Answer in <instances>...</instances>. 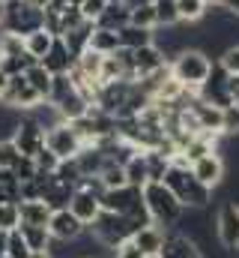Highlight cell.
I'll use <instances>...</instances> for the list:
<instances>
[{"label": "cell", "instance_id": "d6986e66", "mask_svg": "<svg viewBox=\"0 0 239 258\" xmlns=\"http://www.w3.org/2000/svg\"><path fill=\"white\" fill-rule=\"evenodd\" d=\"M123 171H126V183H129V186L144 189V186L150 183V171H147V156H144V150H138V153L123 165Z\"/></svg>", "mask_w": 239, "mask_h": 258}, {"label": "cell", "instance_id": "5b68a950", "mask_svg": "<svg viewBox=\"0 0 239 258\" xmlns=\"http://www.w3.org/2000/svg\"><path fill=\"white\" fill-rule=\"evenodd\" d=\"M45 147H48L57 159H72V156L81 153L84 141H81V135L75 132L72 123L60 120V123H54L51 129H45Z\"/></svg>", "mask_w": 239, "mask_h": 258}, {"label": "cell", "instance_id": "d6a6232c", "mask_svg": "<svg viewBox=\"0 0 239 258\" xmlns=\"http://www.w3.org/2000/svg\"><path fill=\"white\" fill-rule=\"evenodd\" d=\"M27 255H30V246L24 243L21 231H18V228L9 231V234H6V258H27Z\"/></svg>", "mask_w": 239, "mask_h": 258}, {"label": "cell", "instance_id": "e0dca14e", "mask_svg": "<svg viewBox=\"0 0 239 258\" xmlns=\"http://www.w3.org/2000/svg\"><path fill=\"white\" fill-rule=\"evenodd\" d=\"M48 216H51V210H48V204L42 198H36V201H18V219H21V225H48Z\"/></svg>", "mask_w": 239, "mask_h": 258}, {"label": "cell", "instance_id": "f546056e", "mask_svg": "<svg viewBox=\"0 0 239 258\" xmlns=\"http://www.w3.org/2000/svg\"><path fill=\"white\" fill-rule=\"evenodd\" d=\"M96 177H99V183H102L105 189H117V186H126V171H123V165L111 162V159L102 165V171H99Z\"/></svg>", "mask_w": 239, "mask_h": 258}, {"label": "cell", "instance_id": "6da1fadb", "mask_svg": "<svg viewBox=\"0 0 239 258\" xmlns=\"http://www.w3.org/2000/svg\"><path fill=\"white\" fill-rule=\"evenodd\" d=\"M162 183L177 195V201L185 210H203V207H209V201H212V189L203 186V183L191 174L188 165L171 162L168 171H165V177H162Z\"/></svg>", "mask_w": 239, "mask_h": 258}, {"label": "cell", "instance_id": "4dcf8cb0", "mask_svg": "<svg viewBox=\"0 0 239 258\" xmlns=\"http://www.w3.org/2000/svg\"><path fill=\"white\" fill-rule=\"evenodd\" d=\"M144 156H147V171H150V183H162V177H165V171H168L171 159H168V156H162L159 150H144Z\"/></svg>", "mask_w": 239, "mask_h": 258}, {"label": "cell", "instance_id": "83f0119b", "mask_svg": "<svg viewBox=\"0 0 239 258\" xmlns=\"http://www.w3.org/2000/svg\"><path fill=\"white\" fill-rule=\"evenodd\" d=\"M54 177H57L60 183L72 186V189H78V183L84 180V174H81V168H78L75 156H72V159H60V165L54 168Z\"/></svg>", "mask_w": 239, "mask_h": 258}, {"label": "cell", "instance_id": "7dc6e473", "mask_svg": "<svg viewBox=\"0 0 239 258\" xmlns=\"http://www.w3.org/2000/svg\"><path fill=\"white\" fill-rule=\"evenodd\" d=\"M203 3H221V0H203Z\"/></svg>", "mask_w": 239, "mask_h": 258}, {"label": "cell", "instance_id": "4fadbf2b", "mask_svg": "<svg viewBox=\"0 0 239 258\" xmlns=\"http://www.w3.org/2000/svg\"><path fill=\"white\" fill-rule=\"evenodd\" d=\"M48 234H51V240H75V237H81L84 234V225L69 213V207L66 210H54L51 216H48Z\"/></svg>", "mask_w": 239, "mask_h": 258}, {"label": "cell", "instance_id": "b9f144b4", "mask_svg": "<svg viewBox=\"0 0 239 258\" xmlns=\"http://www.w3.org/2000/svg\"><path fill=\"white\" fill-rule=\"evenodd\" d=\"M27 258H51V252L48 249H36V252H30Z\"/></svg>", "mask_w": 239, "mask_h": 258}, {"label": "cell", "instance_id": "44dd1931", "mask_svg": "<svg viewBox=\"0 0 239 258\" xmlns=\"http://www.w3.org/2000/svg\"><path fill=\"white\" fill-rule=\"evenodd\" d=\"M117 39H120V48L135 51V48H144V45H150V42H153V30H144V27L126 24V27H120V30H117Z\"/></svg>", "mask_w": 239, "mask_h": 258}, {"label": "cell", "instance_id": "30bf717a", "mask_svg": "<svg viewBox=\"0 0 239 258\" xmlns=\"http://www.w3.org/2000/svg\"><path fill=\"white\" fill-rule=\"evenodd\" d=\"M215 240L224 249H236L239 243V204L224 201L215 213Z\"/></svg>", "mask_w": 239, "mask_h": 258}, {"label": "cell", "instance_id": "836d02e7", "mask_svg": "<svg viewBox=\"0 0 239 258\" xmlns=\"http://www.w3.org/2000/svg\"><path fill=\"white\" fill-rule=\"evenodd\" d=\"M9 171H12V177H15L18 183H24V180H33V177H36V162H33L30 156H21Z\"/></svg>", "mask_w": 239, "mask_h": 258}, {"label": "cell", "instance_id": "3957f363", "mask_svg": "<svg viewBox=\"0 0 239 258\" xmlns=\"http://www.w3.org/2000/svg\"><path fill=\"white\" fill-rule=\"evenodd\" d=\"M171 75L177 78L182 87H191V90H200L203 81L209 78L212 72V60L200 51V48H182L177 57H171Z\"/></svg>", "mask_w": 239, "mask_h": 258}, {"label": "cell", "instance_id": "8fae6325", "mask_svg": "<svg viewBox=\"0 0 239 258\" xmlns=\"http://www.w3.org/2000/svg\"><path fill=\"white\" fill-rule=\"evenodd\" d=\"M69 213H72L84 228H90V225L96 222V216L102 213L99 195L90 192V189H75V192H72V201H69Z\"/></svg>", "mask_w": 239, "mask_h": 258}, {"label": "cell", "instance_id": "8992f818", "mask_svg": "<svg viewBox=\"0 0 239 258\" xmlns=\"http://www.w3.org/2000/svg\"><path fill=\"white\" fill-rule=\"evenodd\" d=\"M42 99H39V93L27 84V78L24 75H9V84H6V90L0 93V105H6V108H12V111H18V114H27L33 105H39Z\"/></svg>", "mask_w": 239, "mask_h": 258}, {"label": "cell", "instance_id": "d4e9b609", "mask_svg": "<svg viewBox=\"0 0 239 258\" xmlns=\"http://www.w3.org/2000/svg\"><path fill=\"white\" fill-rule=\"evenodd\" d=\"M90 48L96 54H114L120 48V39H117V30H105V27H96L93 36H90Z\"/></svg>", "mask_w": 239, "mask_h": 258}, {"label": "cell", "instance_id": "c3c4849f", "mask_svg": "<svg viewBox=\"0 0 239 258\" xmlns=\"http://www.w3.org/2000/svg\"><path fill=\"white\" fill-rule=\"evenodd\" d=\"M0 201H6V195H3V189H0Z\"/></svg>", "mask_w": 239, "mask_h": 258}, {"label": "cell", "instance_id": "60d3db41", "mask_svg": "<svg viewBox=\"0 0 239 258\" xmlns=\"http://www.w3.org/2000/svg\"><path fill=\"white\" fill-rule=\"evenodd\" d=\"M221 6H224V9H230L233 15H239V0H221Z\"/></svg>", "mask_w": 239, "mask_h": 258}, {"label": "cell", "instance_id": "277c9868", "mask_svg": "<svg viewBox=\"0 0 239 258\" xmlns=\"http://www.w3.org/2000/svg\"><path fill=\"white\" fill-rule=\"evenodd\" d=\"M42 24H45V9H39L27 0H6V15H3L0 30L27 36L33 30H42Z\"/></svg>", "mask_w": 239, "mask_h": 258}, {"label": "cell", "instance_id": "7402d4cb", "mask_svg": "<svg viewBox=\"0 0 239 258\" xmlns=\"http://www.w3.org/2000/svg\"><path fill=\"white\" fill-rule=\"evenodd\" d=\"M51 42H54V36H51L45 27H42V30H33V33H27V36H24V51H27V54H30V57L39 63V60L48 54Z\"/></svg>", "mask_w": 239, "mask_h": 258}, {"label": "cell", "instance_id": "1f68e13d", "mask_svg": "<svg viewBox=\"0 0 239 258\" xmlns=\"http://www.w3.org/2000/svg\"><path fill=\"white\" fill-rule=\"evenodd\" d=\"M18 225H21L18 204L15 201H0V231H15Z\"/></svg>", "mask_w": 239, "mask_h": 258}, {"label": "cell", "instance_id": "7c38bea8", "mask_svg": "<svg viewBox=\"0 0 239 258\" xmlns=\"http://www.w3.org/2000/svg\"><path fill=\"white\" fill-rule=\"evenodd\" d=\"M165 240H168V231L156 222H150V225H144L132 234V243L144 252V258H159L162 249H165Z\"/></svg>", "mask_w": 239, "mask_h": 258}, {"label": "cell", "instance_id": "f1b7e54d", "mask_svg": "<svg viewBox=\"0 0 239 258\" xmlns=\"http://www.w3.org/2000/svg\"><path fill=\"white\" fill-rule=\"evenodd\" d=\"M153 9H156V27H174V24H179L177 0H153Z\"/></svg>", "mask_w": 239, "mask_h": 258}, {"label": "cell", "instance_id": "bcb514c9", "mask_svg": "<svg viewBox=\"0 0 239 258\" xmlns=\"http://www.w3.org/2000/svg\"><path fill=\"white\" fill-rule=\"evenodd\" d=\"M66 3H69V6H81V0H66Z\"/></svg>", "mask_w": 239, "mask_h": 258}, {"label": "cell", "instance_id": "ab89813d", "mask_svg": "<svg viewBox=\"0 0 239 258\" xmlns=\"http://www.w3.org/2000/svg\"><path fill=\"white\" fill-rule=\"evenodd\" d=\"M111 258H144V252L132 243V237L129 240H123V243H117L114 249H111Z\"/></svg>", "mask_w": 239, "mask_h": 258}, {"label": "cell", "instance_id": "7bdbcfd3", "mask_svg": "<svg viewBox=\"0 0 239 258\" xmlns=\"http://www.w3.org/2000/svg\"><path fill=\"white\" fill-rule=\"evenodd\" d=\"M6 84H9V75H6V72H3V69H0V93H3V90H6Z\"/></svg>", "mask_w": 239, "mask_h": 258}, {"label": "cell", "instance_id": "484cf974", "mask_svg": "<svg viewBox=\"0 0 239 258\" xmlns=\"http://www.w3.org/2000/svg\"><path fill=\"white\" fill-rule=\"evenodd\" d=\"M129 24L144 27V30H156V9H153V3H135V6H129Z\"/></svg>", "mask_w": 239, "mask_h": 258}, {"label": "cell", "instance_id": "8d00e7d4", "mask_svg": "<svg viewBox=\"0 0 239 258\" xmlns=\"http://www.w3.org/2000/svg\"><path fill=\"white\" fill-rule=\"evenodd\" d=\"M215 63L221 66L227 75H239V42H236V45H230V48H227Z\"/></svg>", "mask_w": 239, "mask_h": 258}, {"label": "cell", "instance_id": "5bb4252c", "mask_svg": "<svg viewBox=\"0 0 239 258\" xmlns=\"http://www.w3.org/2000/svg\"><path fill=\"white\" fill-rule=\"evenodd\" d=\"M132 63H135V81H138V78H144V75H153V72L165 69V66H168V57L150 42V45L132 51Z\"/></svg>", "mask_w": 239, "mask_h": 258}, {"label": "cell", "instance_id": "d590c367", "mask_svg": "<svg viewBox=\"0 0 239 258\" xmlns=\"http://www.w3.org/2000/svg\"><path fill=\"white\" fill-rule=\"evenodd\" d=\"M18 159H21V153L12 144V138H0V168H12Z\"/></svg>", "mask_w": 239, "mask_h": 258}, {"label": "cell", "instance_id": "e575fe53", "mask_svg": "<svg viewBox=\"0 0 239 258\" xmlns=\"http://www.w3.org/2000/svg\"><path fill=\"white\" fill-rule=\"evenodd\" d=\"M105 6H108V0H81V6H78V12H81V18L84 21H99V15L105 12Z\"/></svg>", "mask_w": 239, "mask_h": 258}, {"label": "cell", "instance_id": "7a4b0ae2", "mask_svg": "<svg viewBox=\"0 0 239 258\" xmlns=\"http://www.w3.org/2000/svg\"><path fill=\"white\" fill-rule=\"evenodd\" d=\"M144 204H147V213H150V219L156 222V225H162L165 231L168 228H174L179 222V216H182V204L177 201V195L171 192L165 183H147L144 189Z\"/></svg>", "mask_w": 239, "mask_h": 258}, {"label": "cell", "instance_id": "9c48e42d", "mask_svg": "<svg viewBox=\"0 0 239 258\" xmlns=\"http://www.w3.org/2000/svg\"><path fill=\"white\" fill-rule=\"evenodd\" d=\"M188 168H191V174H194L203 186H209L212 192L227 180V162H224L215 150H212V153H206V156H200V159H197V162H191Z\"/></svg>", "mask_w": 239, "mask_h": 258}, {"label": "cell", "instance_id": "ffe728a7", "mask_svg": "<svg viewBox=\"0 0 239 258\" xmlns=\"http://www.w3.org/2000/svg\"><path fill=\"white\" fill-rule=\"evenodd\" d=\"M72 192H75L72 186L60 183L57 177H54V180L42 189V201L48 204V210H51V213H54V210H66V207H69V201H72Z\"/></svg>", "mask_w": 239, "mask_h": 258}, {"label": "cell", "instance_id": "f907efd6", "mask_svg": "<svg viewBox=\"0 0 239 258\" xmlns=\"http://www.w3.org/2000/svg\"><path fill=\"white\" fill-rule=\"evenodd\" d=\"M3 258H6V255H3Z\"/></svg>", "mask_w": 239, "mask_h": 258}, {"label": "cell", "instance_id": "cb8c5ba5", "mask_svg": "<svg viewBox=\"0 0 239 258\" xmlns=\"http://www.w3.org/2000/svg\"><path fill=\"white\" fill-rule=\"evenodd\" d=\"M18 231H21L24 243L30 246V252H36V249H48V246H51V234H48L45 225H18Z\"/></svg>", "mask_w": 239, "mask_h": 258}, {"label": "cell", "instance_id": "603a6c76", "mask_svg": "<svg viewBox=\"0 0 239 258\" xmlns=\"http://www.w3.org/2000/svg\"><path fill=\"white\" fill-rule=\"evenodd\" d=\"M24 78H27V84L39 93V99H48V93H51V78H54V75H51L45 66L33 63L27 72H24Z\"/></svg>", "mask_w": 239, "mask_h": 258}, {"label": "cell", "instance_id": "ba28073f", "mask_svg": "<svg viewBox=\"0 0 239 258\" xmlns=\"http://www.w3.org/2000/svg\"><path fill=\"white\" fill-rule=\"evenodd\" d=\"M99 204H102V210H108V213H120V216H129L135 207H141L144 204V192L138 189V186H117V189H105V192L99 195Z\"/></svg>", "mask_w": 239, "mask_h": 258}, {"label": "cell", "instance_id": "ac0fdd59", "mask_svg": "<svg viewBox=\"0 0 239 258\" xmlns=\"http://www.w3.org/2000/svg\"><path fill=\"white\" fill-rule=\"evenodd\" d=\"M93 30H96V24H93V21H81L75 30L63 33L60 39H63V42H66V48L78 57L81 51H87V48H90V36H93Z\"/></svg>", "mask_w": 239, "mask_h": 258}, {"label": "cell", "instance_id": "f6af8a7d", "mask_svg": "<svg viewBox=\"0 0 239 258\" xmlns=\"http://www.w3.org/2000/svg\"><path fill=\"white\" fill-rule=\"evenodd\" d=\"M3 15H6V0H0V27H3Z\"/></svg>", "mask_w": 239, "mask_h": 258}, {"label": "cell", "instance_id": "52a82bcc", "mask_svg": "<svg viewBox=\"0 0 239 258\" xmlns=\"http://www.w3.org/2000/svg\"><path fill=\"white\" fill-rule=\"evenodd\" d=\"M12 144L18 147V153L21 156H36L42 147H45V129L39 126L33 117H27V114H21V120H18V126L12 129Z\"/></svg>", "mask_w": 239, "mask_h": 258}, {"label": "cell", "instance_id": "9a60e30c", "mask_svg": "<svg viewBox=\"0 0 239 258\" xmlns=\"http://www.w3.org/2000/svg\"><path fill=\"white\" fill-rule=\"evenodd\" d=\"M39 63L45 66L51 75H69V69L75 66V54L66 48V42L60 39V36H54V42H51V48H48V54L39 60Z\"/></svg>", "mask_w": 239, "mask_h": 258}, {"label": "cell", "instance_id": "f35d334b", "mask_svg": "<svg viewBox=\"0 0 239 258\" xmlns=\"http://www.w3.org/2000/svg\"><path fill=\"white\" fill-rule=\"evenodd\" d=\"M221 132H224V135H239V108L236 105H227V108H224Z\"/></svg>", "mask_w": 239, "mask_h": 258}, {"label": "cell", "instance_id": "74e56055", "mask_svg": "<svg viewBox=\"0 0 239 258\" xmlns=\"http://www.w3.org/2000/svg\"><path fill=\"white\" fill-rule=\"evenodd\" d=\"M33 162H36V171H45V174H54V168L60 165V159L48 150V147H42V150L33 156Z\"/></svg>", "mask_w": 239, "mask_h": 258}, {"label": "cell", "instance_id": "2e32d148", "mask_svg": "<svg viewBox=\"0 0 239 258\" xmlns=\"http://www.w3.org/2000/svg\"><path fill=\"white\" fill-rule=\"evenodd\" d=\"M129 24V3L126 0H108L105 12L99 15L96 27H105V30H120Z\"/></svg>", "mask_w": 239, "mask_h": 258}, {"label": "cell", "instance_id": "681fc988", "mask_svg": "<svg viewBox=\"0 0 239 258\" xmlns=\"http://www.w3.org/2000/svg\"><path fill=\"white\" fill-rule=\"evenodd\" d=\"M236 249H239V243H236Z\"/></svg>", "mask_w": 239, "mask_h": 258}, {"label": "cell", "instance_id": "4316f807", "mask_svg": "<svg viewBox=\"0 0 239 258\" xmlns=\"http://www.w3.org/2000/svg\"><path fill=\"white\" fill-rule=\"evenodd\" d=\"M203 12H206L203 0H177V15L182 24H200Z\"/></svg>", "mask_w": 239, "mask_h": 258}, {"label": "cell", "instance_id": "ee69618b", "mask_svg": "<svg viewBox=\"0 0 239 258\" xmlns=\"http://www.w3.org/2000/svg\"><path fill=\"white\" fill-rule=\"evenodd\" d=\"M27 3H33V6H39V9H45V6H48L51 0H27Z\"/></svg>", "mask_w": 239, "mask_h": 258}]
</instances>
